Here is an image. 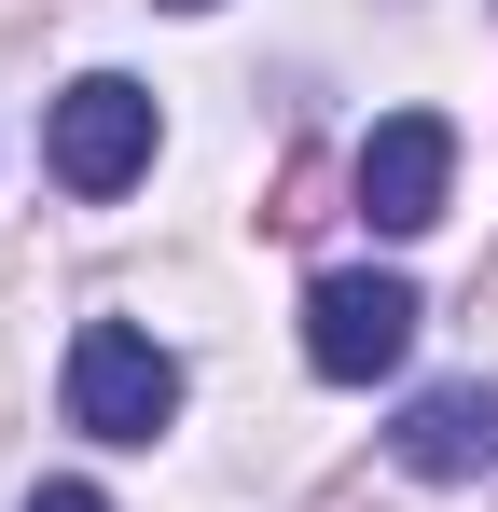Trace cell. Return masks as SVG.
<instances>
[{"label": "cell", "instance_id": "277c9868", "mask_svg": "<svg viewBox=\"0 0 498 512\" xmlns=\"http://www.w3.org/2000/svg\"><path fill=\"white\" fill-rule=\"evenodd\" d=\"M443 194H457V125H443V111H388V125L360 139V222H374V236H429Z\"/></svg>", "mask_w": 498, "mask_h": 512}, {"label": "cell", "instance_id": "5b68a950", "mask_svg": "<svg viewBox=\"0 0 498 512\" xmlns=\"http://www.w3.org/2000/svg\"><path fill=\"white\" fill-rule=\"evenodd\" d=\"M388 457H402V471H429V485H471V471H498V388H485V374L415 388L402 429H388Z\"/></svg>", "mask_w": 498, "mask_h": 512}, {"label": "cell", "instance_id": "7a4b0ae2", "mask_svg": "<svg viewBox=\"0 0 498 512\" xmlns=\"http://www.w3.org/2000/svg\"><path fill=\"white\" fill-rule=\"evenodd\" d=\"M56 402H70L83 443H153L180 416V360H166L139 319H83L70 333V374H56Z\"/></svg>", "mask_w": 498, "mask_h": 512}, {"label": "cell", "instance_id": "52a82bcc", "mask_svg": "<svg viewBox=\"0 0 498 512\" xmlns=\"http://www.w3.org/2000/svg\"><path fill=\"white\" fill-rule=\"evenodd\" d=\"M166 14H208V0H166Z\"/></svg>", "mask_w": 498, "mask_h": 512}, {"label": "cell", "instance_id": "3957f363", "mask_svg": "<svg viewBox=\"0 0 498 512\" xmlns=\"http://www.w3.org/2000/svg\"><path fill=\"white\" fill-rule=\"evenodd\" d=\"M415 277H374V263H346V277H319L305 291V374L319 388H374V374H402L415 346Z\"/></svg>", "mask_w": 498, "mask_h": 512}, {"label": "cell", "instance_id": "6da1fadb", "mask_svg": "<svg viewBox=\"0 0 498 512\" xmlns=\"http://www.w3.org/2000/svg\"><path fill=\"white\" fill-rule=\"evenodd\" d=\"M153 139H166V111H153V84H125V70H83V84L42 111V167H56V194H83V208H111L125 180H153Z\"/></svg>", "mask_w": 498, "mask_h": 512}, {"label": "cell", "instance_id": "8992f818", "mask_svg": "<svg viewBox=\"0 0 498 512\" xmlns=\"http://www.w3.org/2000/svg\"><path fill=\"white\" fill-rule=\"evenodd\" d=\"M28 512H111V499H97V485H42Z\"/></svg>", "mask_w": 498, "mask_h": 512}]
</instances>
